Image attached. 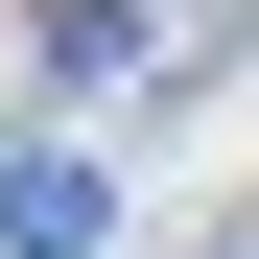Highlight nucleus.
I'll return each instance as SVG.
<instances>
[{
    "label": "nucleus",
    "mask_w": 259,
    "mask_h": 259,
    "mask_svg": "<svg viewBox=\"0 0 259 259\" xmlns=\"http://www.w3.org/2000/svg\"><path fill=\"white\" fill-rule=\"evenodd\" d=\"M95 236H118V189H95L71 142H24V165H0V259H95Z\"/></svg>",
    "instance_id": "nucleus-1"
},
{
    "label": "nucleus",
    "mask_w": 259,
    "mask_h": 259,
    "mask_svg": "<svg viewBox=\"0 0 259 259\" xmlns=\"http://www.w3.org/2000/svg\"><path fill=\"white\" fill-rule=\"evenodd\" d=\"M118 71H189V24H142V0H48V95H118Z\"/></svg>",
    "instance_id": "nucleus-2"
}]
</instances>
